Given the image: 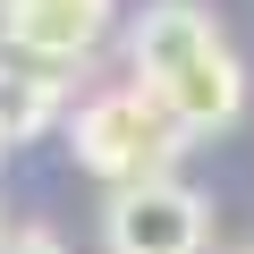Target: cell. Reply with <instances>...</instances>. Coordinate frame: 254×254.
Listing matches in <instances>:
<instances>
[{
    "label": "cell",
    "mask_w": 254,
    "mask_h": 254,
    "mask_svg": "<svg viewBox=\"0 0 254 254\" xmlns=\"http://www.w3.org/2000/svg\"><path fill=\"white\" fill-rule=\"evenodd\" d=\"M68 144H76V170L85 178H102L110 195L119 187H144V178H170L178 170V153L195 144L187 127L127 76L119 93H93V102H76V119H68Z\"/></svg>",
    "instance_id": "obj_2"
},
{
    "label": "cell",
    "mask_w": 254,
    "mask_h": 254,
    "mask_svg": "<svg viewBox=\"0 0 254 254\" xmlns=\"http://www.w3.org/2000/svg\"><path fill=\"white\" fill-rule=\"evenodd\" d=\"M237 254H254V246H237Z\"/></svg>",
    "instance_id": "obj_7"
},
{
    "label": "cell",
    "mask_w": 254,
    "mask_h": 254,
    "mask_svg": "<svg viewBox=\"0 0 254 254\" xmlns=\"http://www.w3.org/2000/svg\"><path fill=\"white\" fill-rule=\"evenodd\" d=\"M110 17H119V0H0V51L68 76L102 51Z\"/></svg>",
    "instance_id": "obj_4"
},
{
    "label": "cell",
    "mask_w": 254,
    "mask_h": 254,
    "mask_svg": "<svg viewBox=\"0 0 254 254\" xmlns=\"http://www.w3.org/2000/svg\"><path fill=\"white\" fill-rule=\"evenodd\" d=\"M0 254H68L51 229H9V237H0Z\"/></svg>",
    "instance_id": "obj_6"
},
{
    "label": "cell",
    "mask_w": 254,
    "mask_h": 254,
    "mask_svg": "<svg viewBox=\"0 0 254 254\" xmlns=\"http://www.w3.org/2000/svg\"><path fill=\"white\" fill-rule=\"evenodd\" d=\"M127 60H136V85L187 127V136H220L246 110V68L220 34L212 9L195 0H153V9L127 26Z\"/></svg>",
    "instance_id": "obj_1"
},
{
    "label": "cell",
    "mask_w": 254,
    "mask_h": 254,
    "mask_svg": "<svg viewBox=\"0 0 254 254\" xmlns=\"http://www.w3.org/2000/svg\"><path fill=\"white\" fill-rule=\"evenodd\" d=\"M102 246L110 254H203L212 246V212H203L195 187L144 178V187H119L102 203Z\"/></svg>",
    "instance_id": "obj_3"
},
{
    "label": "cell",
    "mask_w": 254,
    "mask_h": 254,
    "mask_svg": "<svg viewBox=\"0 0 254 254\" xmlns=\"http://www.w3.org/2000/svg\"><path fill=\"white\" fill-rule=\"evenodd\" d=\"M51 119H60V76L0 51V144H34Z\"/></svg>",
    "instance_id": "obj_5"
}]
</instances>
